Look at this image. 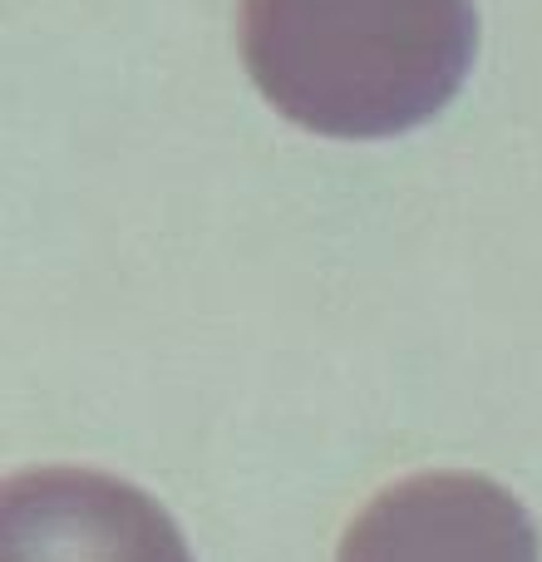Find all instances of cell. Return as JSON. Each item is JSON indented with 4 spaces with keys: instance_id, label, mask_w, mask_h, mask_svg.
Wrapping results in <instances>:
<instances>
[{
    "instance_id": "3",
    "label": "cell",
    "mask_w": 542,
    "mask_h": 562,
    "mask_svg": "<svg viewBox=\"0 0 542 562\" xmlns=\"http://www.w3.org/2000/svg\"><path fill=\"white\" fill-rule=\"evenodd\" d=\"M336 562H538V528L488 474L434 469L380 488L350 518Z\"/></svg>"
},
{
    "instance_id": "1",
    "label": "cell",
    "mask_w": 542,
    "mask_h": 562,
    "mask_svg": "<svg viewBox=\"0 0 542 562\" xmlns=\"http://www.w3.org/2000/svg\"><path fill=\"white\" fill-rule=\"evenodd\" d=\"M474 0H242V59L276 114L326 138H395L464 89Z\"/></svg>"
},
{
    "instance_id": "2",
    "label": "cell",
    "mask_w": 542,
    "mask_h": 562,
    "mask_svg": "<svg viewBox=\"0 0 542 562\" xmlns=\"http://www.w3.org/2000/svg\"><path fill=\"white\" fill-rule=\"evenodd\" d=\"M0 562H193L144 488L99 469H25L0 494Z\"/></svg>"
}]
</instances>
